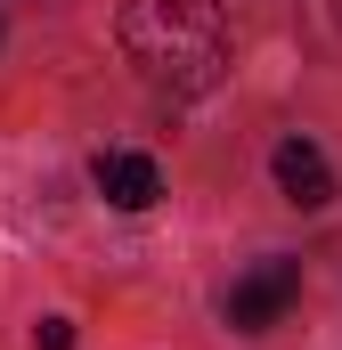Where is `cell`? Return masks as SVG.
<instances>
[{"instance_id": "obj_1", "label": "cell", "mask_w": 342, "mask_h": 350, "mask_svg": "<svg viewBox=\"0 0 342 350\" xmlns=\"http://www.w3.org/2000/svg\"><path fill=\"white\" fill-rule=\"evenodd\" d=\"M122 49L171 98H204L237 57V25L220 0H122Z\"/></svg>"}, {"instance_id": "obj_2", "label": "cell", "mask_w": 342, "mask_h": 350, "mask_svg": "<svg viewBox=\"0 0 342 350\" xmlns=\"http://www.w3.org/2000/svg\"><path fill=\"white\" fill-rule=\"evenodd\" d=\"M293 301H302V261H253L228 285V326L237 334H269Z\"/></svg>"}, {"instance_id": "obj_3", "label": "cell", "mask_w": 342, "mask_h": 350, "mask_svg": "<svg viewBox=\"0 0 342 350\" xmlns=\"http://www.w3.org/2000/svg\"><path fill=\"white\" fill-rule=\"evenodd\" d=\"M269 172L285 187V204H302V212H326L334 204V163H326V147L318 139H277V155H269Z\"/></svg>"}, {"instance_id": "obj_4", "label": "cell", "mask_w": 342, "mask_h": 350, "mask_svg": "<svg viewBox=\"0 0 342 350\" xmlns=\"http://www.w3.org/2000/svg\"><path fill=\"white\" fill-rule=\"evenodd\" d=\"M98 196L114 204V212H147L155 196H163V172H155V155H131V147H114V155H98Z\"/></svg>"}, {"instance_id": "obj_5", "label": "cell", "mask_w": 342, "mask_h": 350, "mask_svg": "<svg viewBox=\"0 0 342 350\" xmlns=\"http://www.w3.org/2000/svg\"><path fill=\"white\" fill-rule=\"evenodd\" d=\"M33 342H41V350H74V326H66V318H41V334H33Z\"/></svg>"}]
</instances>
